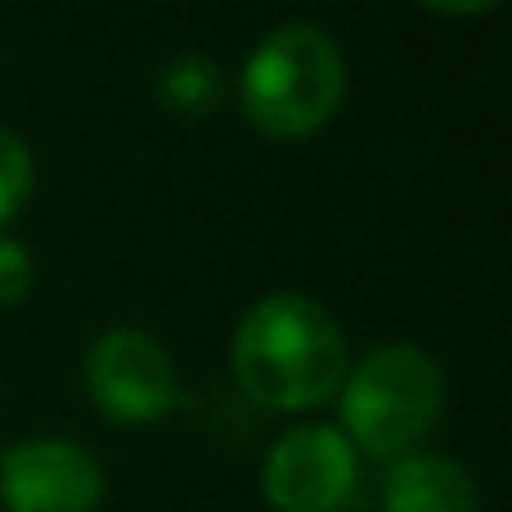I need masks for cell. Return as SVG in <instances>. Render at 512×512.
Wrapping results in <instances>:
<instances>
[{"instance_id":"6da1fadb","label":"cell","mask_w":512,"mask_h":512,"mask_svg":"<svg viewBox=\"0 0 512 512\" xmlns=\"http://www.w3.org/2000/svg\"><path fill=\"white\" fill-rule=\"evenodd\" d=\"M234 378L265 409H319L346 382V337L319 301L270 292L234 328Z\"/></svg>"},{"instance_id":"7a4b0ae2","label":"cell","mask_w":512,"mask_h":512,"mask_svg":"<svg viewBox=\"0 0 512 512\" xmlns=\"http://www.w3.org/2000/svg\"><path fill=\"white\" fill-rule=\"evenodd\" d=\"M346 95V59L315 23H283L243 63L239 104L261 135L301 140L333 122Z\"/></svg>"},{"instance_id":"3957f363","label":"cell","mask_w":512,"mask_h":512,"mask_svg":"<svg viewBox=\"0 0 512 512\" xmlns=\"http://www.w3.org/2000/svg\"><path fill=\"white\" fill-rule=\"evenodd\" d=\"M342 427L351 450L369 459H405L445 409L441 364L409 342H387L369 351L342 382Z\"/></svg>"},{"instance_id":"277c9868","label":"cell","mask_w":512,"mask_h":512,"mask_svg":"<svg viewBox=\"0 0 512 512\" xmlns=\"http://www.w3.org/2000/svg\"><path fill=\"white\" fill-rule=\"evenodd\" d=\"M86 391L104 418L144 427L180 405V373L167 346L140 328H113L86 355Z\"/></svg>"},{"instance_id":"5b68a950","label":"cell","mask_w":512,"mask_h":512,"mask_svg":"<svg viewBox=\"0 0 512 512\" xmlns=\"http://www.w3.org/2000/svg\"><path fill=\"white\" fill-rule=\"evenodd\" d=\"M360 459L333 427H292L265 454L261 486L274 512H337L355 495Z\"/></svg>"},{"instance_id":"8992f818","label":"cell","mask_w":512,"mask_h":512,"mask_svg":"<svg viewBox=\"0 0 512 512\" xmlns=\"http://www.w3.org/2000/svg\"><path fill=\"white\" fill-rule=\"evenodd\" d=\"M104 468L77 441L36 436L0 450L5 512H95L104 504Z\"/></svg>"},{"instance_id":"52a82bcc","label":"cell","mask_w":512,"mask_h":512,"mask_svg":"<svg viewBox=\"0 0 512 512\" xmlns=\"http://www.w3.org/2000/svg\"><path fill=\"white\" fill-rule=\"evenodd\" d=\"M387 512H477V481L450 454H405L382 477Z\"/></svg>"},{"instance_id":"ba28073f","label":"cell","mask_w":512,"mask_h":512,"mask_svg":"<svg viewBox=\"0 0 512 512\" xmlns=\"http://www.w3.org/2000/svg\"><path fill=\"white\" fill-rule=\"evenodd\" d=\"M158 95L176 113H207L216 104V95H221V68L212 59L185 54V59L167 63V72L158 81Z\"/></svg>"},{"instance_id":"9c48e42d","label":"cell","mask_w":512,"mask_h":512,"mask_svg":"<svg viewBox=\"0 0 512 512\" xmlns=\"http://www.w3.org/2000/svg\"><path fill=\"white\" fill-rule=\"evenodd\" d=\"M36 185V162L23 135L0 131V230L27 207Z\"/></svg>"},{"instance_id":"30bf717a","label":"cell","mask_w":512,"mask_h":512,"mask_svg":"<svg viewBox=\"0 0 512 512\" xmlns=\"http://www.w3.org/2000/svg\"><path fill=\"white\" fill-rule=\"evenodd\" d=\"M36 283V261L18 239L0 234V306H18Z\"/></svg>"},{"instance_id":"8fae6325","label":"cell","mask_w":512,"mask_h":512,"mask_svg":"<svg viewBox=\"0 0 512 512\" xmlns=\"http://www.w3.org/2000/svg\"><path fill=\"white\" fill-rule=\"evenodd\" d=\"M432 14H486V9H495V0H486V5H427Z\"/></svg>"}]
</instances>
